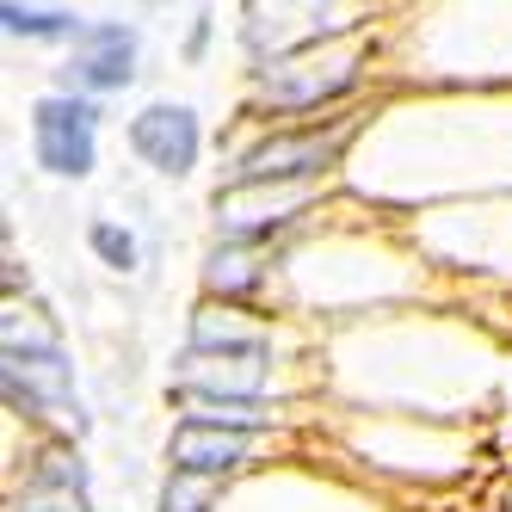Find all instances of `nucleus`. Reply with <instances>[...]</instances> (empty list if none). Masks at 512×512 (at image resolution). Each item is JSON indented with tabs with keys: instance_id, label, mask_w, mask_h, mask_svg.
<instances>
[{
	"instance_id": "obj_2",
	"label": "nucleus",
	"mask_w": 512,
	"mask_h": 512,
	"mask_svg": "<svg viewBox=\"0 0 512 512\" xmlns=\"http://www.w3.org/2000/svg\"><path fill=\"white\" fill-rule=\"evenodd\" d=\"M31 155L56 179H87L99 161V105L87 93H44L31 105Z\"/></svg>"
},
{
	"instance_id": "obj_11",
	"label": "nucleus",
	"mask_w": 512,
	"mask_h": 512,
	"mask_svg": "<svg viewBox=\"0 0 512 512\" xmlns=\"http://www.w3.org/2000/svg\"><path fill=\"white\" fill-rule=\"evenodd\" d=\"M87 241H93V253L112 272H136V235L130 229H118V223H105V216H99V223L87 229Z\"/></svg>"
},
{
	"instance_id": "obj_6",
	"label": "nucleus",
	"mask_w": 512,
	"mask_h": 512,
	"mask_svg": "<svg viewBox=\"0 0 512 512\" xmlns=\"http://www.w3.org/2000/svg\"><path fill=\"white\" fill-rule=\"evenodd\" d=\"M253 451V438L235 426H204V420H179L167 438V463L173 469H192V475H229L241 469Z\"/></svg>"
},
{
	"instance_id": "obj_3",
	"label": "nucleus",
	"mask_w": 512,
	"mask_h": 512,
	"mask_svg": "<svg viewBox=\"0 0 512 512\" xmlns=\"http://www.w3.org/2000/svg\"><path fill=\"white\" fill-rule=\"evenodd\" d=\"M352 142V124H334V130H278L266 142H253V149L235 161L229 186H284V179H315L327 173Z\"/></svg>"
},
{
	"instance_id": "obj_4",
	"label": "nucleus",
	"mask_w": 512,
	"mask_h": 512,
	"mask_svg": "<svg viewBox=\"0 0 512 512\" xmlns=\"http://www.w3.org/2000/svg\"><path fill=\"white\" fill-rule=\"evenodd\" d=\"M130 149L136 161H149L161 179H186L198 167V149H204V130H198V112L192 105H173V99H155L130 118Z\"/></svg>"
},
{
	"instance_id": "obj_8",
	"label": "nucleus",
	"mask_w": 512,
	"mask_h": 512,
	"mask_svg": "<svg viewBox=\"0 0 512 512\" xmlns=\"http://www.w3.org/2000/svg\"><path fill=\"white\" fill-rule=\"evenodd\" d=\"M0 25H7V38H31V44H56L81 38V19L62 13V7H25V0H0Z\"/></svg>"
},
{
	"instance_id": "obj_12",
	"label": "nucleus",
	"mask_w": 512,
	"mask_h": 512,
	"mask_svg": "<svg viewBox=\"0 0 512 512\" xmlns=\"http://www.w3.org/2000/svg\"><path fill=\"white\" fill-rule=\"evenodd\" d=\"M161 512H210V475L173 469L167 488H161Z\"/></svg>"
},
{
	"instance_id": "obj_10",
	"label": "nucleus",
	"mask_w": 512,
	"mask_h": 512,
	"mask_svg": "<svg viewBox=\"0 0 512 512\" xmlns=\"http://www.w3.org/2000/svg\"><path fill=\"white\" fill-rule=\"evenodd\" d=\"M31 482H38V488H68V494H87V463H81V451L50 445V451L38 457V469H31Z\"/></svg>"
},
{
	"instance_id": "obj_7",
	"label": "nucleus",
	"mask_w": 512,
	"mask_h": 512,
	"mask_svg": "<svg viewBox=\"0 0 512 512\" xmlns=\"http://www.w3.org/2000/svg\"><path fill=\"white\" fill-rule=\"evenodd\" d=\"M186 420H204V426H235V432H253V426H272V408L260 395H198V389H173Z\"/></svg>"
},
{
	"instance_id": "obj_9",
	"label": "nucleus",
	"mask_w": 512,
	"mask_h": 512,
	"mask_svg": "<svg viewBox=\"0 0 512 512\" xmlns=\"http://www.w3.org/2000/svg\"><path fill=\"white\" fill-rule=\"evenodd\" d=\"M204 284L216 290V297H253V290L266 284V266H253V253H247V241H223L210 253V266H204Z\"/></svg>"
},
{
	"instance_id": "obj_5",
	"label": "nucleus",
	"mask_w": 512,
	"mask_h": 512,
	"mask_svg": "<svg viewBox=\"0 0 512 512\" xmlns=\"http://www.w3.org/2000/svg\"><path fill=\"white\" fill-rule=\"evenodd\" d=\"M136 81V31L118 25V19H99V25H81L75 38V56H68V93H118Z\"/></svg>"
},
{
	"instance_id": "obj_14",
	"label": "nucleus",
	"mask_w": 512,
	"mask_h": 512,
	"mask_svg": "<svg viewBox=\"0 0 512 512\" xmlns=\"http://www.w3.org/2000/svg\"><path fill=\"white\" fill-rule=\"evenodd\" d=\"M149 7H155V0H149Z\"/></svg>"
},
{
	"instance_id": "obj_1",
	"label": "nucleus",
	"mask_w": 512,
	"mask_h": 512,
	"mask_svg": "<svg viewBox=\"0 0 512 512\" xmlns=\"http://www.w3.org/2000/svg\"><path fill=\"white\" fill-rule=\"evenodd\" d=\"M0 383H7V401L25 408L31 420H56L68 432H81V395H75V371L50 334H7V364H0Z\"/></svg>"
},
{
	"instance_id": "obj_13",
	"label": "nucleus",
	"mask_w": 512,
	"mask_h": 512,
	"mask_svg": "<svg viewBox=\"0 0 512 512\" xmlns=\"http://www.w3.org/2000/svg\"><path fill=\"white\" fill-rule=\"evenodd\" d=\"M13 512H87V494L38 488V482H31V494H25V500H13Z\"/></svg>"
}]
</instances>
